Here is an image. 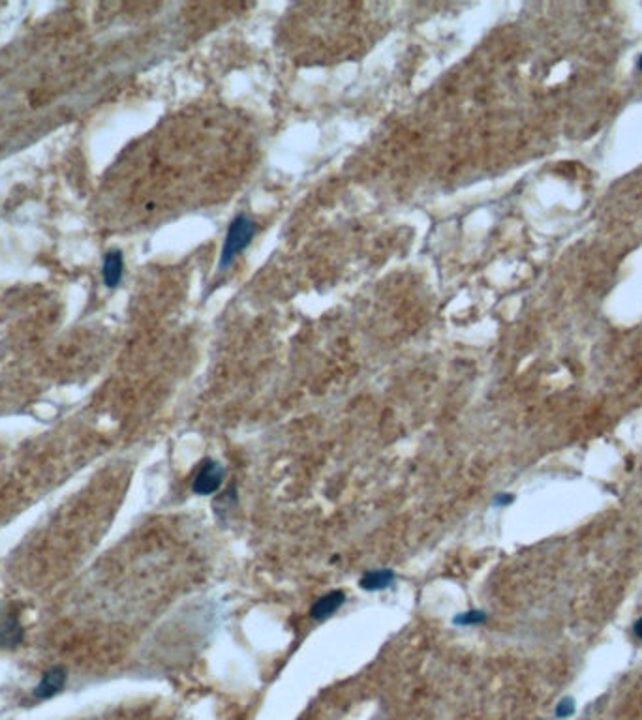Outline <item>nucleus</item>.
Here are the masks:
<instances>
[{"label": "nucleus", "mask_w": 642, "mask_h": 720, "mask_svg": "<svg viewBox=\"0 0 642 720\" xmlns=\"http://www.w3.org/2000/svg\"><path fill=\"white\" fill-rule=\"evenodd\" d=\"M257 225L252 218L246 214H238L237 218L233 219L229 227H227L226 238H224V246L220 252V266L231 265V261L237 257L244 248H248L252 238L256 236Z\"/></svg>", "instance_id": "nucleus-1"}, {"label": "nucleus", "mask_w": 642, "mask_h": 720, "mask_svg": "<svg viewBox=\"0 0 642 720\" xmlns=\"http://www.w3.org/2000/svg\"><path fill=\"white\" fill-rule=\"evenodd\" d=\"M345 603V595L344 591H329L323 596H320L312 608H310V617L315 621H325L329 619L331 615L336 614Z\"/></svg>", "instance_id": "nucleus-4"}, {"label": "nucleus", "mask_w": 642, "mask_h": 720, "mask_svg": "<svg viewBox=\"0 0 642 720\" xmlns=\"http://www.w3.org/2000/svg\"><path fill=\"white\" fill-rule=\"evenodd\" d=\"M66 681H68V673L62 666H55L51 670L43 673L40 683L34 686V698L36 700H51L57 694L62 692V689L66 686Z\"/></svg>", "instance_id": "nucleus-3"}, {"label": "nucleus", "mask_w": 642, "mask_h": 720, "mask_svg": "<svg viewBox=\"0 0 642 720\" xmlns=\"http://www.w3.org/2000/svg\"><path fill=\"white\" fill-rule=\"evenodd\" d=\"M573 713H575V700H573V698H564V700L554 707L556 719H569Z\"/></svg>", "instance_id": "nucleus-9"}, {"label": "nucleus", "mask_w": 642, "mask_h": 720, "mask_svg": "<svg viewBox=\"0 0 642 720\" xmlns=\"http://www.w3.org/2000/svg\"><path fill=\"white\" fill-rule=\"evenodd\" d=\"M397 579V574L392 573L391 568H380V570H370V573L363 574V578L359 579V585L361 589L364 591H383L389 589Z\"/></svg>", "instance_id": "nucleus-7"}, {"label": "nucleus", "mask_w": 642, "mask_h": 720, "mask_svg": "<svg viewBox=\"0 0 642 720\" xmlns=\"http://www.w3.org/2000/svg\"><path fill=\"white\" fill-rule=\"evenodd\" d=\"M511 494H499V496H496V499H494V507H507V505H511Z\"/></svg>", "instance_id": "nucleus-10"}, {"label": "nucleus", "mask_w": 642, "mask_h": 720, "mask_svg": "<svg viewBox=\"0 0 642 720\" xmlns=\"http://www.w3.org/2000/svg\"><path fill=\"white\" fill-rule=\"evenodd\" d=\"M226 471L224 467L214 460H203L199 463L196 477L192 480V491L197 496H213L220 490L222 482H224Z\"/></svg>", "instance_id": "nucleus-2"}, {"label": "nucleus", "mask_w": 642, "mask_h": 720, "mask_svg": "<svg viewBox=\"0 0 642 720\" xmlns=\"http://www.w3.org/2000/svg\"><path fill=\"white\" fill-rule=\"evenodd\" d=\"M24 631L15 615H8L0 621V649H13L23 642Z\"/></svg>", "instance_id": "nucleus-6"}, {"label": "nucleus", "mask_w": 642, "mask_h": 720, "mask_svg": "<svg viewBox=\"0 0 642 720\" xmlns=\"http://www.w3.org/2000/svg\"><path fill=\"white\" fill-rule=\"evenodd\" d=\"M122 276H124V257H122V254H120L119 250L107 252L106 257H104V265H101L104 284L109 289H115L122 282Z\"/></svg>", "instance_id": "nucleus-5"}, {"label": "nucleus", "mask_w": 642, "mask_h": 720, "mask_svg": "<svg viewBox=\"0 0 642 720\" xmlns=\"http://www.w3.org/2000/svg\"><path fill=\"white\" fill-rule=\"evenodd\" d=\"M633 632H635V636L639 638V640H642V617L633 625Z\"/></svg>", "instance_id": "nucleus-11"}, {"label": "nucleus", "mask_w": 642, "mask_h": 720, "mask_svg": "<svg viewBox=\"0 0 642 720\" xmlns=\"http://www.w3.org/2000/svg\"><path fill=\"white\" fill-rule=\"evenodd\" d=\"M487 621V614L481 612V610H470V612H464V614H458L452 617V625L457 626H476L481 625Z\"/></svg>", "instance_id": "nucleus-8"}]
</instances>
